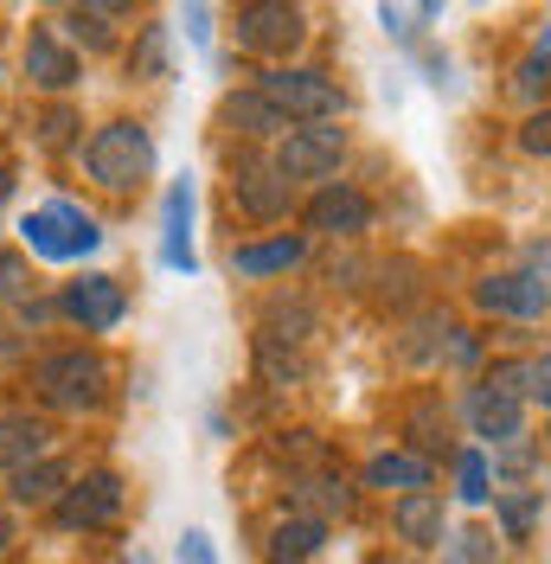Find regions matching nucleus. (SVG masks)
I'll return each instance as SVG.
<instances>
[{"mask_svg":"<svg viewBox=\"0 0 551 564\" xmlns=\"http://www.w3.org/2000/svg\"><path fill=\"white\" fill-rule=\"evenodd\" d=\"M33 386H39V398L58 404V411H97L104 391H109V359L104 352H84V347L45 352L33 366Z\"/></svg>","mask_w":551,"mask_h":564,"instance_id":"f257e3e1","label":"nucleus"},{"mask_svg":"<svg viewBox=\"0 0 551 564\" xmlns=\"http://www.w3.org/2000/svg\"><path fill=\"white\" fill-rule=\"evenodd\" d=\"M84 167H90L97 186L129 193V186H141L148 167H154V141H148L141 122H104V129L90 135V148H84Z\"/></svg>","mask_w":551,"mask_h":564,"instance_id":"f03ea898","label":"nucleus"},{"mask_svg":"<svg viewBox=\"0 0 551 564\" xmlns=\"http://www.w3.org/2000/svg\"><path fill=\"white\" fill-rule=\"evenodd\" d=\"M20 238L33 257L45 263H71V257H90V250L104 245V231H97V218L84 206H71V199H52V206H39L20 218Z\"/></svg>","mask_w":551,"mask_h":564,"instance_id":"7ed1b4c3","label":"nucleus"},{"mask_svg":"<svg viewBox=\"0 0 551 564\" xmlns=\"http://www.w3.org/2000/svg\"><path fill=\"white\" fill-rule=\"evenodd\" d=\"M263 97H270L289 122H334L346 109V97L334 90V77L327 70H314V65H276V70H263V84H257Z\"/></svg>","mask_w":551,"mask_h":564,"instance_id":"20e7f679","label":"nucleus"},{"mask_svg":"<svg viewBox=\"0 0 551 564\" xmlns=\"http://www.w3.org/2000/svg\"><path fill=\"white\" fill-rule=\"evenodd\" d=\"M302 39H309V13H302V7H289V0H250V7H238V45L244 52L282 58V52H295Z\"/></svg>","mask_w":551,"mask_h":564,"instance_id":"39448f33","label":"nucleus"},{"mask_svg":"<svg viewBox=\"0 0 551 564\" xmlns=\"http://www.w3.org/2000/svg\"><path fill=\"white\" fill-rule=\"evenodd\" d=\"M231 206L244 218H257V225H276L289 212V174L263 154H238L231 161Z\"/></svg>","mask_w":551,"mask_h":564,"instance_id":"423d86ee","label":"nucleus"},{"mask_svg":"<svg viewBox=\"0 0 551 564\" xmlns=\"http://www.w3.org/2000/svg\"><path fill=\"white\" fill-rule=\"evenodd\" d=\"M116 513H122V475H116V468H90V475L58 500V527H71V532H97V527H109Z\"/></svg>","mask_w":551,"mask_h":564,"instance_id":"0eeeda50","label":"nucleus"},{"mask_svg":"<svg viewBox=\"0 0 551 564\" xmlns=\"http://www.w3.org/2000/svg\"><path fill=\"white\" fill-rule=\"evenodd\" d=\"M341 161H346V129H327V122H314V129H289L282 154H276V167H282L289 180H327Z\"/></svg>","mask_w":551,"mask_h":564,"instance_id":"6e6552de","label":"nucleus"},{"mask_svg":"<svg viewBox=\"0 0 551 564\" xmlns=\"http://www.w3.org/2000/svg\"><path fill=\"white\" fill-rule=\"evenodd\" d=\"M161 263L180 270V276L199 270V257H193V180L186 174L173 180L168 199H161Z\"/></svg>","mask_w":551,"mask_h":564,"instance_id":"1a4fd4ad","label":"nucleus"},{"mask_svg":"<svg viewBox=\"0 0 551 564\" xmlns=\"http://www.w3.org/2000/svg\"><path fill=\"white\" fill-rule=\"evenodd\" d=\"M122 308H129V295H122V282L116 276H84L65 289V315L84 327V334H109L116 321H122Z\"/></svg>","mask_w":551,"mask_h":564,"instance_id":"9d476101","label":"nucleus"},{"mask_svg":"<svg viewBox=\"0 0 551 564\" xmlns=\"http://www.w3.org/2000/svg\"><path fill=\"white\" fill-rule=\"evenodd\" d=\"M372 225V199L359 186H321L309 199V231H327V238H359Z\"/></svg>","mask_w":551,"mask_h":564,"instance_id":"9b49d317","label":"nucleus"},{"mask_svg":"<svg viewBox=\"0 0 551 564\" xmlns=\"http://www.w3.org/2000/svg\"><path fill=\"white\" fill-rule=\"evenodd\" d=\"M475 302H482L487 315H514V321H532V315H545V302H551V289L532 270H514V276H487L482 289H475Z\"/></svg>","mask_w":551,"mask_h":564,"instance_id":"f8f14e48","label":"nucleus"},{"mask_svg":"<svg viewBox=\"0 0 551 564\" xmlns=\"http://www.w3.org/2000/svg\"><path fill=\"white\" fill-rule=\"evenodd\" d=\"M391 527H398V539L404 545H449L443 532V494L436 488H417V494H398V507H391Z\"/></svg>","mask_w":551,"mask_h":564,"instance_id":"ddd939ff","label":"nucleus"},{"mask_svg":"<svg viewBox=\"0 0 551 564\" xmlns=\"http://www.w3.org/2000/svg\"><path fill=\"white\" fill-rule=\"evenodd\" d=\"M468 423H475V436H487V443H519L526 398L494 391V386H475V391H468Z\"/></svg>","mask_w":551,"mask_h":564,"instance_id":"4468645a","label":"nucleus"},{"mask_svg":"<svg viewBox=\"0 0 551 564\" xmlns=\"http://www.w3.org/2000/svg\"><path fill=\"white\" fill-rule=\"evenodd\" d=\"M77 52L71 45H58V33L52 26H39L33 39H26V77H33L39 90H71L77 84Z\"/></svg>","mask_w":551,"mask_h":564,"instance_id":"2eb2a0df","label":"nucleus"},{"mask_svg":"<svg viewBox=\"0 0 551 564\" xmlns=\"http://www.w3.org/2000/svg\"><path fill=\"white\" fill-rule=\"evenodd\" d=\"M218 116H225V129H238L244 141H270V135H289V116H282V109H276L270 97H263V90H231Z\"/></svg>","mask_w":551,"mask_h":564,"instance_id":"dca6fc26","label":"nucleus"},{"mask_svg":"<svg viewBox=\"0 0 551 564\" xmlns=\"http://www.w3.org/2000/svg\"><path fill=\"white\" fill-rule=\"evenodd\" d=\"M7 494H13V507H58L71 494V462H58V456L33 462V468H20L7 481Z\"/></svg>","mask_w":551,"mask_h":564,"instance_id":"f3484780","label":"nucleus"},{"mask_svg":"<svg viewBox=\"0 0 551 564\" xmlns=\"http://www.w3.org/2000/svg\"><path fill=\"white\" fill-rule=\"evenodd\" d=\"M45 423L33 417V411H13V417H0V468L7 475H20V468H33V462H45Z\"/></svg>","mask_w":551,"mask_h":564,"instance_id":"a211bd4d","label":"nucleus"},{"mask_svg":"<svg viewBox=\"0 0 551 564\" xmlns=\"http://www.w3.org/2000/svg\"><path fill=\"white\" fill-rule=\"evenodd\" d=\"M302 257H309V238H289V231H282L270 245H238L231 250V270H238V276H276V270H295Z\"/></svg>","mask_w":551,"mask_h":564,"instance_id":"6ab92c4d","label":"nucleus"},{"mask_svg":"<svg viewBox=\"0 0 551 564\" xmlns=\"http://www.w3.org/2000/svg\"><path fill=\"white\" fill-rule=\"evenodd\" d=\"M289 507L327 527V513H346V507H353V488H346V475H309V481H295Z\"/></svg>","mask_w":551,"mask_h":564,"instance_id":"aec40b11","label":"nucleus"},{"mask_svg":"<svg viewBox=\"0 0 551 564\" xmlns=\"http://www.w3.org/2000/svg\"><path fill=\"white\" fill-rule=\"evenodd\" d=\"M321 539H327V527H321V520H309V513H282V520H276V532H270V558L276 564H302V558H314V552H321Z\"/></svg>","mask_w":551,"mask_h":564,"instance_id":"412c9836","label":"nucleus"},{"mask_svg":"<svg viewBox=\"0 0 551 564\" xmlns=\"http://www.w3.org/2000/svg\"><path fill=\"white\" fill-rule=\"evenodd\" d=\"M366 488L417 494V488H430V462H423V456H404V449H385V456L366 462Z\"/></svg>","mask_w":551,"mask_h":564,"instance_id":"4be33fe9","label":"nucleus"},{"mask_svg":"<svg viewBox=\"0 0 551 564\" xmlns=\"http://www.w3.org/2000/svg\"><path fill=\"white\" fill-rule=\"evenodd\" d=\"M514 90H519V97H526V104H539V97H545V90H551V52H532V58L519 65Z\"/></svg>","mask_w":551,"mask_h":564,"instance_id":"5701e85b","label":"nucleus"},{"mask_svg":"<svg viewBox=\"0 0 551 564\" xmlns=\"http://www.w3.org/2000/svg\"><path fill=\"white\" fill-rule=\"evenodd\" d=\"M411 436H417V449H443V404L436 398H423L411 411Z\"/></svg>","mask_w":551,"mask_h":564,"instance_id":"b1692460","label":"nucleus"},{"mask_svg":"<svg viewBox=\"0 0 551 564\" xmlns=\"http://www.w3.org/2000/svg\"><path fill=\"white\" fill-rule=\"evenodd\" d=\"M136 70L141 77H168V26H148V33H141Z\"/></svg>","mask_w":551,"mask_h":564,"instance_id":"393cba45","label":"nucleus"},{"mask_svg":"<svg viewBox=\"0 0 551 564\" xmlns=\"http://www.w3.org/2000/svg\"><path fill=\"white\" fill-rule=\"evenodd\" d=\"M449 564H494V539L487 532H455L449 539Z\"/></svg>","mask_w":551,"mask_h":564,"instance_id":"a878e982","label":"nucleus"},{"mask_svg":"<svg viewBox=\"0 0 551 564\" xmlns=\"http://www.w3.org/2000/svg\"><path fill=\"white\" fill-rule=\"evenodd\" d=\"M519 148H526V154H539V161H551V109H532V116H526Z\"/></svg>","mask_w":551,"mask_h":564,"instance_id":"bb28decb","label":"nucleus"},{"mask_svg":"<svg viewBox=\"0 0 551 564\" xmlns=\"http://www.w3.org/2000/svg\"><path fill=\"white\" fill-rule=\"evenodd\" d=\"M455 475H462V488H455V494H462L468 507H482V500H487V462L475 456V449H468V456H462V468H455Z\"/></svg>","mask_w":551,"mask_h":564,"instance_id":"cd10ccee","label":"nucleus"},{"mask_svg":"<svg viewBox=\"0 0 551 564\" xmlns=\"http://www.w3.org/2000/svg\"><path fill=\"white\" fill-rule=\"evenodd\" d=\"M104 20H109V7H77L65 26H71L77 39H90V45H109V26H104Z\"/></svg>","mask_w":551,"mask_h":564,"instance_id":"c85d7f7f","label":"nucleus"},{"mask_svg":"<svg viewBox=\"0 0 551 564\" xmlns=\"http://www.w3.org/2000/svg\"><path fill=\"white\" fill-rule=\"evenodd\" d=\"M20 295H26V263H20L13 250H0V308L20 302Z\"/></svg>","mask_w":551,"mask_h":564,"instance_id":"c756f323","label":"nucleus"},{"mask_svg":"<svg viewBox=\"0 0 551 564\" xmlns=\"http://www.w3.org/2000/svg\"><path fill=\"white\" fill-rule=\"evenodd\" d=\"M532 513H539V500H532V494H514V500H500V520H507V532H514V539H526Z\"/></svg>","mask_w":551,"mask_h":564,"instance_id":"7c9ffc66","label":"nucleus"},{"mask_svg":"<svg viewBox=\"0 0 551 564\" xmlns=\"http://www.w3.org/2000/svg\"><path fill=\"white\" fill-rule=\"evenodd\" d=\"M173 564H218L206 532H180V545H173Z\"/></svg>","mask_w":551,"mask_h":564,"instance_id":"2f4dec72","label":"nucleus"},{"mask_svg":"<svg viewBox=\"0 0 551 564\" xmlns=\"http://www.w3.org/2000/svg\"><path fill=\"white\" fill-rule=\"evenodd\" d=\"M526 398H539V404L551 411V352L526 359Z\"/></svg>","mask_w":551,"mask_h":564,"instance_id":"473e14b6","label":"nucleus"},{"mask_svg":"<svg viewBox=\"0 0 551 564\" xmlns=\"http://www.w3.org/2000/svg\"><path fill=\"white\" fill-rule=\"evenodd\" d=\"M71 129H77V122H71V109H52V116H45V141H52V148H58Z\"/></svg>","mask_w":551,"mask_h":564,"instance_id":"72a5a7b5","label":"nucleus"},{"mask_svg":"<svg viewBox=\"0 0 551 564\" xmlns=\"http://www.w3.org/2000/svg\"><path fill=\"white\" fill-rule=\"evenodd\" d=\"M206 20H212L206 7H186V33L199 39V45H206V39H212V26H206Z\"/></svg>","mask_w":551,"mask_h":564,"instance_id":"f704fd0d","label":"nucleus"},{"mask_svg":"<svg viewBox=\"0 0 551 564\" xmlns=\"http://www.w3.org/2000/svg\"><path fill=\"white\" fill-rule=\"evenodd\" d=\"M7 545H13V527H7V520H0V558H7Z\"/></svg>","mask_w":551,"mask_h":564,"instance_id":"c9c22d12","label":"nucleus"},{"mask_svg":"<svg viewBox=\"0 0 551 564\" xmlns=\"http://www.w3.org/2000/svg\"><path fill=\"white\" fill-rule=\"evenodd\" d=\"M7 193H13V180H7V167H0V206H7Z\"/></svg>","mask_w":551,"mask_h":564,"instance_id":"e433bc0d","label":"nucleus"}]
</instances>
